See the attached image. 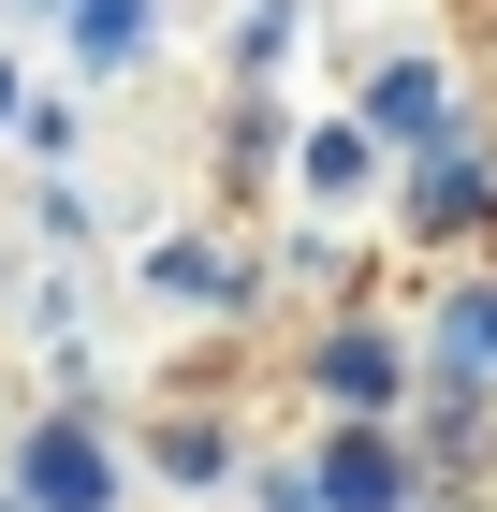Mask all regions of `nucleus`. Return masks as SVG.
Returning a JSON list of instances; mask_svg holds the SVG:
<instances>
[{"label": "nucleus", "instance_id": "nucleus-3", "mask_svg": "<svg viewBox=\"0 0 497 512\" xmlns=\"http://www.w3.org/2000/svg\"><path fill=\"white\" fill-rule=\"evenodd\" d=\"M395 381H410V366H395V337H366V322H337V337H322V395H337V410H395Z\"/></svg>", "mask_w": 497, "mask_h": 512}, {"label": "nucleus", "instance_id": "nucleus-7", "mask_svg": "<svg viewBox=\"0 0 497 512\" xmlns=\"http://www.w3.org/2000/svg\"><path fill=\"white\" fill-rule=\"evenodd\" d=\"M147 469H161V483H191V498H205V483L234 469V439H220V425H161V439H147Z\"/></svg>", "mask_w": 497, "mask_h": 512}, {"label": "nucleus", "instance_id": "nucleus-4", "mask_svg": "<svg viewBox=\"0 0 497 512\" xmlns=\"http://www.w3.org/2000/svg\"><path fill=\"white\" fill-rule=\"evenodd\" d=\"M424 118H439V59H395V74L366 88V132H381V147H439Z\"/></svg>", "mask_w": 497, "mask_h": 512}, {"label": "nucleus", "instance_id": "nucleus-10", "mask_svg": "<svg viewBox=\"0 0 497 512\" xmlns=\"http://www.w3.org/2000/svg\"><path fill=\"white\" fill-rule=\"evenodd\" d=\"M0 512H30V498H0Z\"/></svg>", "mask_w": 497, "mask_h": 512}, {"label": "nucleus", "instance_id": "nucleus-6", "mask_svg": "<svg viewBox=\"0 0 497 512\" xmlns=\"http://www.w3.org/2000/svg\"><path fill=\"white\" fill-rule=\"evenodd\" d=\"M439 381H497V293H454L439 308Z\"/></svg>", "mask_w": 497, "mask_h": 512}, {"label": "nucleus", "instance_id": "nucleus-1", "mask_svg": "<svg viewBox=\"0 0 497 512\" xmlns=\"http://www.w3.org/2000/svg\"><path fill=\"white\" fill-rule=\"evenodd\" d=\"M15 498H30V512H117V439L88 425V410L30 425V454H15Z\"/></svg>", "mask_w": 497, "mask_h": 512}, {"label": "nucleus", "instance_id": "nucleus-8", "mask_svg": "<svg viewBox=\"0 0 497 512\" xmlns=\"http://www.w3.org/2000/svg\"><path fill=\"white\" fill-rule=\"evenodd\" d=\"M307 191H366V132H307Z\"/></svg>", "mask_w": 497, "mask_h": 512}, {"label": "nucleus", "instance_id": "nucleus-9", "mask_svg": "<svg viewBox=\"0 0 497 512\" xmlns=\"http://www.w3.org/2000/svg\"><path fill=\"white\" fill-rule=\"evenodd\" d=\"M161 293H234V264H220L205 235H176V249H161Z\"/></svg>", "mask_w": 497, "mask_h": 512}, {"label": "nucleus", "instance_id": "nucleus-2", "mask_svg": "<svg viewBox=\"0 0 497 512\" xmlns=\"http://www.w3.org/2000/svg\"><path fill=\"white\" fill-rule=\"evenodd\" d=\"M307 483H322V512H395V498H410V469H395V439H381V425H337Z\"/></svg>", "mask_w": 497, "mask_h": 512}, {"label": "nucleus", "instance_id": "nucleus-5", "mask_svg": "<svg viewBox=\"0 0 497 512\" xmlns=\"http://www.w3.org/2000/svg\"><path fill=\"white\" fill-rule=\"evenodd\" d=\"M59 30L88 74H117V59H147V0H59Z\"/></svg>", "mask_w": 497, "mask_h": 512}]
</instances>
